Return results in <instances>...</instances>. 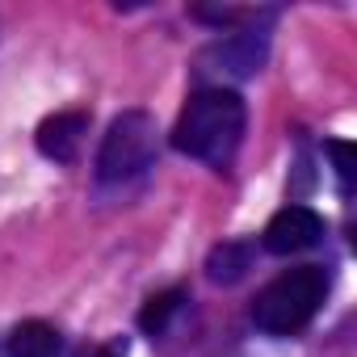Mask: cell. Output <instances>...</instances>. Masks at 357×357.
Returning <instances> with one entry per match:
<instances>
[{"label":"cell","mask_w":357,"mask_h":357,"mask_svg":"<svg viewBox=\"0 0 357 357\" xmlns=\"http://www.w3.org/2000/svg\"><path fill=\"white\" fill-rule=\"evenodd\" d=\"M244 126H248V105L236 89H219V84H206L198 89L181 118L172 126V147L190 155V160H202L211 168H227L244 143Z\"/></svg>","instance_id":"1"},{"label":"cell","mask_w":357,"mask_h":357,"mask_svg":"<svg viewBox=\"0 0 357 357\" xmlns=\"http://www.w3.org/2000/svg\"><path fill=\"white\" fill-rule=\"evenodd\" d=\"M332 290V278L324 265H298V269H286L278 273L252 303V324L269 336H294L303 332L315 311L324 307Z\"/></svg>","instance_id":"2"},{"label":"cell","mask_w":357,"mask_h":357,"mask_svg":"<svg viewBox=\"0 0 357 357\" xmlns=\"http://www.w3.org/2000/svg\"><path fill=\"white\" fill-rule=\"evenodd\" d=\"M160 130L147 109H126L109 122L101 147H97V185H130L155 164Z\"/></svg>","instance_id":"3"},{"label":"cell","mask_w":357,"mask_h":357,"mask_svg":"<svg viewBox=\"0 0 357 357\" xmlns=\"http://www.w3.org/2000/svg\"><path fill=\"white\" fill-rule=\"evenodd\" d=\"M269 34H273V9H257L248 22L223 30L219 43H211L198 59V76L206 80H244L252 72H261L265 55H269Z\"/></svg>","instance_id":"4"},{"label":"cell","mask_w":357,"mask_h":357,"mask_svg":"<svg viewBox=\"0 0 357 357\" xmlns=\"http://www.w3.org/2000/svg\"><path fill=\"white\" fill-rule=\"evenodd\" d=\"M324 240V219L311 211V206H282L265 231H261V248L273 252V257H294V252H307Z\"/></svg>","instance_id":"5"},{"label":"cell","mask_w":357,"mask_h":357,"mask_svg":"<svg viewBox=\"0 0 357 357\" xmlns=\"http://www.w3.org/2000/svg\"><path fill=\"white\" fill-rule=\"evenodd\" d=\"M84 135H89V114H84V109H59V114H51V118L38 122L34 143H38V151H43L47 160L72 164V160L80 155Z\"/></svg>","instance_id":"6"},{"label":"cell","mask_w":357,"mask_h":357,"mask_svg":"<svg viewBox=\"0 0 357 357\" xmlns=\"http://www.w3.org/2000/svg\"><path fill=\"white\" fill-rule=\"evenodd\" d=\"M63 340L47 319H26L9 336V357H59Z\"/></svg>","instance_id":"7"},{"label":"cell","mask_w":357,"mask_h":357,"mask_svg":"<svg viewBox=\"0 0 357 357\" xmlns=\"http://www.w3.org/2000/svg\"><path fill=\"white\" fill-rule=\"evenodd\" d=\"M185 290L176 286V290H164V294H151L147 298V307L139 311V328L147 332V336H164L168 332V324L181 315V307H185Z\"/></svg>","instance_id":"8"},{"label":"cell","mask_w":357,"mask_h":357,"mask_svg":"<svg viewBox=\"0 0 357 357\" xmlns=\"http://www.w3.org/2000/svg\"><path fill=\"white\" fill-rule=\"evenodd\" d=\"M252 265V248L248 244H219L206 261V273L211 282H240Z\"/></svg>","instance_id":"9"},{"label":"cell","mask_w":357,"mask_h":357,"mask_svg":"<svg viewBox=\"0 0 357 357\" xmlns=\"http://www.w3.org/2000/svg\"><path fill=\"white\" fill-rule=\"evenodd\" d=\"M328 151L336 155V176H340V194L349 198V185H353V147H349V143H340V139H332V143H328Z\"/></svg>","instance_id":"10"},{"label":"cell","mask_w":357,"mask_h":357,"mask_svg":"<svg viewBox=\"0 0 357 357\" xmlns=\"http://www.w3.org/2000/svg\"><path fill=\"white\" fill-rule=\"evenodd\" d=\"M76 357H118V349L114 344H93V349H80Z\"/></svg>","instance_id":"11"}]
</instances>
